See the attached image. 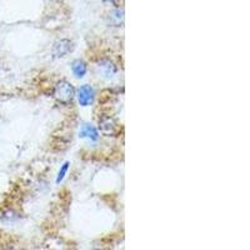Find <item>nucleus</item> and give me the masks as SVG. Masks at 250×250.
Wrapping results in <instances>:
<instances>
[{
	"mask_svg": "<svg viewBox=\"0 0 250 250\" xmlns=\"http://www.w3.org/2000/svg\"><path fill=\"white\" fill-rule=\"evenodd\" d=\"M104 1H106V3H115L118 0H104Z\"/></svg>",
	"mask_w": 250,
	"mask_h": 250,
	"instance_id": "nucleus-10",
	"label": "nucleus"
},
{
	"mask_svg": "<svg viewBox=\"0 0 250 250\" xmlns=\"http://www.w3.org/2000/svg\"><path fill=\"white\" fill-rule=\"evenodd\" d=\"M71 70H73V73H74V75L77 78H83L86 74L88 68H86V64L83 60L77 59L71 64Z\"/></svg>",
	"mask_w": 250,
	"mask_h": 250,
	"instance_id": "nucleus-7",
	"label": "nucleus"
},
{
	"mask_svg": "<svg viewBox=\"0 0 250 250\" xmlns=\"http://www.w3.org/2000/svg\"><path fill=\"white\" fill-rule=\"evenodd\" d=\"M69 165H70V163L69 162H65L64 164H62V169L59 170V174H58V178H57V183L59 184L60 182H62V179H64V176H65V174L68 173V169H69Z\"/></svg>",
	"mask_w": 250,
	"mask_h": 250,
	"instance_id": "nucleus-9",
	"label": "nucleus"
},
{
	"mask_svg": "<svg viewBox=\"0 0 250 250\" xmlns=\"http://www.w3.org/2000/svg\"><path fill=\"white\" fill-rule=\"evenodd\" d=\"M73 43L68 39H62L58 40L57 43L54 44L53 49H51V53H53V57L54 58H64L73 51Z\"/></svg>",
	"mask_w": 250,
	"mask_h": 250,
	"instance_id": "nucleus-3",
	"label": "nucleus"
},
{
	"mask_svg": "<svg viewBox=\"0 0 250 250\" xmlns=\"http://www.w3.org/2000/svg\"><path fill=\"white\" fill-rule=\"evenodd\" d=\"M94 97H95V91H94L93 86L88 85H82L78 90V100L82 106H88L93 103Z\"/></svg>",
	"mask_w": 250,
	"mask_h": 250,
	"instance_id": "nucleus-4",
	"label": "nucleus"
},
{
	"mask_svg": "<svg viewBox=\"0 0 250 250\" xmlns=\"http://www.w3.org/2000/svg\"><path fill=\"white\" fill-rule=\"evenodd\" d=\"M124 23V9L117 8L108 15V24L110 26H122Z\"/></svg>",
	"mask_w": 250,
	"mask_h": 250,
	"instance_id": "nucleus-5",
	"label": "nucleus"
},
{
	"mask_svg": "<svg viewBox=\"0 0 250 250\" xmlns=\"http://www.w3.org/2000/svg\"><path fill=\"white\" fill-rule=\"evenodd\" d=\"M53 95H54V98L57 99V102L68 105V104H70V103L74 100L75 89L74 86L71 85L69 82H66V80H60L59 83H57V85H55Z\"/></svg>",
	"mask_w": 250,
	"mask_h": 250,
	"instance_id": "nucleus-1",
	"label": "nucleus"
},
{
	"mask_svg": "<svg viewBox=\"0 0 250 250\" xmlns=\"http://www.w3.org/2000/svg\"><path fill=\"white\" fill-rule=\"evenodd\" d=\"M80 137L82 138H86V139H90V140H98L99 138V133L95 128H94L93 125H89V124H84L80 129Z\"/></svg>",
	"mask_w": 250,
	"mask_h": 250,
	"instance_id": "nucleus-6",
	"label": "nucleus"
},
{
	"mask_svg": "<svg viewBox=\"0 0 250 250\" xmlns=\"http://www.w3.org/2000/svg\"><path fill=\"white\" fill-rule=\"evenodd\" d=\"M99 130L106 137H115L120 130L119 123L114 118L105 115L99 119Z\"/></svg>",
	"mask_w": 250,
	"mask_h": 250,
	"instance_id": "nucleus-2",
	"label": "nucleus"
},
{
	"mask_svg": "<svg viewBox=\"0 0 250 250\" xmlns=\"http://www.w3.org/2000/svg\"><path fill=\"white\" fill-rule=\"evenodd\" d=\"M99 68L106 77H113L115 74V71H117L115 66L113 65V62H110L109 60H103V62H100Z\"/></svg>",
	"mask_w": 250,
	"mask_h": 250,
	"instance_id": "nucleus-8",
	"label": "nucleus"
}]
</instances>
